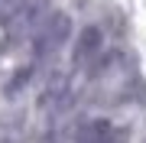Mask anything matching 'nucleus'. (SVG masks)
Here are the masks:
<instances>
[{
	"label": "nucleus",
	"instance_id": "f257e3e1",
	"mask_svg": "<svg viewBox=\"0 0 146 143\" xmlns=\"http://www.w3.org/2000/svg\"><path fill=\"white\" fill-rule=\"evenodd\" d=\"M49 16V0H13L10 13L3 16V26H7V43L20 46L33 39L39 33V26L46 23Z\"/></svg>",
	"mask_w": 146,
	"mask_h": 143
},
{
	"label": "nucleus",
	"instance_id": "7ed1b4c3",
	"mask_svg": "<svg viewBox=\"0 0 146 143\" xmlns=\"http://www.w3.org/2000/svg\"><path fill=\"white\" fill-rule=\"evenodd\" d=\"M101 52H104V33L98 26H88L75 43V65L78 69H94L101 62Z\"/></svg>",
	"mask_w": 146,
	"mask_h": 143
},
{
	"label": "nucleus",
	"instance_id": "20e7f679",
	"mask_svg": "<svg viewBox=\"0 0 146 143\" xmlns=\"http://www.w3.org/2000/svg\"><path fill=\"white\" fill-rule=\"evenodd\" d=\"M10 7H13V0H0V20L10 13Z\"/></svg>",
	"mask_w": 146,
	"mask_h": 143
},
{
	"label": "nucleus",
	"instance_id": "f03ea898",
	"mask_svg": "<svg viewBox=\"0 0 146 143\" xmlns=\"http://www.w3.org/2000/svg\"><path fill=\"white\" fill-rule=\"evenodd\" d=\"M68 36H72V16L68 13H49L46 23L39 26V33L33 36V59L46 62L49 55H55L68 43Z\"/></svg>",
	"mask_w": 146,
	"mask_h": 143
}]
</instances>
